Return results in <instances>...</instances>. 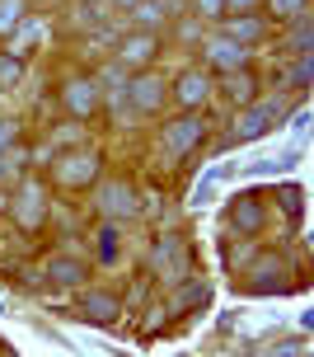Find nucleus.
<instances>
[{
	"mask_svg": "<svg viewBox=\"0 0 314 357\" xmlns=\"http://www.w3.org/2000/svg\"><path fill=\"white\" fill-rule=\"evenodd\" d=\"M5 212H10V221H15L24 235H38L42 226H47V212H52L47 188H42L38 178H19L15 193H10V202H5Z\"/></svg>",
	"mask_w": 314,
	"mask_h": 357,
	"instance_id": "obj_1",
	"label": "nucleus"
},
{
	"mask_svg": "<svg viewBox=\"0 0 314 357\" xmlns=\"http://www.w3.org/2000/svg\"><path fill=\"white\" fill-rule=\"evenodd\" d=\"M127 108H132V113H146V118H150V113H159V108H164V99H169V85H164V80H159V75H150V71H141V75H132V80H127Z\"/></svg>",
	"mask_w": 314,
	"mask_h": 357,
	"instance_id": "obj_2",
	"label": "nucleus"
},
{
	"mask_svg": "<svg viewBox=\"0 0 314 357\" xmlns=\"http://www.w3.org/2000/svg\"><path fill=\"white\" fill-rule=\"evenodd\" d=\"M52 174L61 188H89L99 178V151H70L52 165Z\"/></svg>",
	"mask_w": 314,
	"mask_h": 357,
	"instance_id": "obj_3",
	"label": "nucleus"
},
{
	"mask_svg": "<svg viewBox=\"0 0 314 357\" xmlns=\"http://www.w3.org/2000/svg\"><path fill=\"white\" fill-rule=\"evenodd\" d=\"M188 259H192V250L183 245V235H159L155 250H150V273L155 278H183Z\"/></svg>",
	"mask_w": 314,
	"mask_h": 357,
	"instance_id": "obj_4",
	"label": "nucleus"
},
{
	"mask_svg": "<svg viewBox=\"0 0 314 357\" xmlns=\"http://www.w3.org/2000/svg\"><path fill=\"white\" fill-rule=\"evenodd\" d=\"M253 278L244 282V291H291L296 278H291V264L281 254H267V259H253Z\"/></svg>",
	"mask_w": 314,
	"mask_h": 357,
	"instance_id": "obj_5",
	"label": "nucleus"
},
{
	"mask_svg": "<svg viewBox=\"0 0 314 357\" xmlns=\"http://www.w3.org/2000/svg\"><path fill=\"white\" fill-rule=\"evenodd\" d=\"M61 104L70 118H94L99 113V85L89 75H66L61 80Z\"/></svg>",
	"mask_w": 314,
	"mask_h": 357,
	"instance_id": "obj_6",
	"label": "nucleus"
},
{
	"mask_svg": "<svg viewBox=\"0 0 314 357\" xmlns=\"http://www.w3.org/2000/svg\"><path fill=\"white\" fill-rule=\"evenodd\" d=\"M202 137H207V123L197 118V113H183V118H174V123L164 127V151L169 155H188V151H197L202 146Z\"/></svg>",
	"mask_w": 314,
	"mask_h": 357,
	"instance_id": "obj_7",
	"label": "nucleus"
},
{
	"mask_svg": "<svg viewBox=\"0 0 314 357\" xmlns=\"http://www.w3.org/2000/svg\"><path fill=\"white\" fill-rule=\"evenodd\" d=\"M75 315L89 320V324H99V329H108V324L123 320V296H113V291H85L80 305H75Z\"/></svg>",
	"mask_w": 314,
	"mask_h": 357,
	"instance_id": "obj_8",
	"label": "nucleus"
},
{
	"mask_svg": "<svg viewBox=\"0 0 314 357\" xmlns=\"http://www.w3.org/2000/svg\"><path fill=\"white\" fill-rule=\"evenodd\" d=\"M277 118H281L277 104H249L240 113V123H235V142H258V137H267L277 127Z\"/></svg>",
	"mask_w": 314,
	"mask_h": 357,
	"instance_id": "obj_9",
	"label": "nucleus"
},
{
	"mask_svg": "<svg viewBox=\"0 0 314 357\" xmlns=\"http://www.w3.org/2000/svg\"><path fill=\"white\" fill-rule=\"evenodd\" d=\"M262 197L258 193H240L235 202H230V212H226V221H230V231L235 235H258L262 231Z\"/></svg>",
	"mask_w": 314,
	"mask_h": 357,
	"instance_id": "obj_10",
	"label": "nucleus"
},
{
	"mask_svg": "<svg viewBox=\"0 0 314 357\" xmlns=\"http://www.w3.org/2000/svg\"><path fill=\"white\" fill-rule=\"evenodd\" d=\"M99 212L104 216H136V188H132L127 178L99 183Z\"/></svg>",
	"mask_w": 314,
	"mask_h": 357,
	"instance_id": "obj_11",
	"label": "nucleus"
},
{
	"mask_svg": "<svg viewBox=\"0 0 314 357\" xmlns=\"http://www.w3.org/2000/svg\"><path fill=\"white\" fill-rule=\"evenodd\" d=\"M169 94H174L183 108H197L211 94V75H202V71H178L174 85H169Z\"/></svg>",
	"mask_w": 314,
	"mask_h": 357,
	"instance_id": "obj_12",
	"label": "nucleus"
},
{
	"mask_svg": "<svg viewBox=\"0 0 314 357\" xmlns=\"http://www.w3.org/2000/svg\"><path fill=\"white\" fill-rule=\"evenodd\" d=\"M155 52H159V38L146 29V33H132V38H123V66H136V71H146L150 61H155Z\"/></svg>",
	"mask_w": 314,
	"mask_h": 357,
	"instance_id": "obj_13",
	"label": "nucleus"
},
{
	"mask_svg": "<svg viewBox=\"0 0 314 357\" xmlns=\"http://www.w3.org/2000/svg\"><path fill=\"white\" fill-rule=\"evenodd\" d=\"M85 278H89V264H80V259H70V254L47 259V282L52 287H85Z\"/></svg>",
	"mask_w": 314,
	"mask_h": 357,
	"instance_id": "obj_14",
	"label": "nucleus"
},
{
	"mask_svg": "<svg viewBox=\"0 0 314 357\" xmlns=\"http://www.w3.org/2000/svg\"><path fill=\"white\" fill-rule=\"evenodd\" d=\"M207 61L221 75H226V71H240V66H249V47L230 43V38H216V43H207Z\"/></svg>",
	"mask_w": 314,
	"mask_h": 357,
	"instance_id": "obj_15",
	"label": "nucleus"
},
{
	"mask_svg": "<svg viewBox=\"0 0 314 357\" xmlns=\"http://www.w3.org/2000/svg\"><path fill=\"white\" fill-rule=\"evenodd\" d=\"M226 38H230V43H240V47H253V43L267 38V29H262L258 15H226Z\"/></svg>",
	"mask_w": 314,
	"mask_h": 357,
	"instance_id": "obj_16",
	"label": "nucleus"
},
{
	"mask_svg": "<svg viewBox=\"0 0 314 357\" xmlns=\"http://www.w3.org/2000/svg\"><path fill=\"white\" fill-rule=\"evenodd\" d=\"M221 85H226V94L235 99V104H253V99H258V75L249 71V66L226 71V75H221Z\"/></svg>",
	"mask_w": 314,
	"mask_h": 357,
	"instance_id": "obj_17",
	"label": "nucleus"
},
{
	"mask_svg": "<svg viewBox=\"0 0 314 357\" xmlns=\"http://www.w3.org/2000/svg\"><path fill=\"white\" fill-rule=\"evenodd\" d=\"M272 197L281 202V212H286L291 231H296V226H300V216H305V193H300V183H277V188H272Z\"/></svg>",
	"mask_w": 314,
	"mask_h": 357,
	"instance_id": "obj_18",
	"label": "nucleus"
},
{
	"mask_svg": "<svg viewBox=\"0 0 314 357\" xmlns=\"http://www.w3.org/2000/svg\"><path fill=\"white\" fill-rule=\"evenodd\" d=\"M10 33H15V43H10V56H19V61H24V52H29V47H38V38H42V24H24V19H19Z\"/></svg>",
	"mask_w": 314,
	"mask_h": 357,
	"instance_id": "obj_19",
	"label": "nucleus"
},
{
	"mask_svg": "<svg viewBox=\"0 0 314 357\" xmlns=\"http://www.w3.org/2000/svg\"><path fill=\"white\" fill-rule=\"evenodd\" d=\"M94 250H99V264H118V226H113V216L99 226V235H94Z\"/></svg>",
	"mask_w": 314,
	"mask_h": 357,
	"instance_id": "obj_20",
	"label": "nucleus"
},
{
	"mask_svg": "<svg viewBox=\"0 0 314 357\" xmlns=\"http://www.w3.org/2000/svg\"><path fill=\"white\" fill-rule=\"evenodd\" d=\"M211 296V287L207 282H188V287H178L174 291V315H183V310H192V305H202Z\"/></svg>",
	"mask_w": 314,
	"mask_h": 357,
	"instance_id": "obj_21",
	"label": "nucleus"
},
{
	"mask_svg": "<svg viewBox=\"0 0 314 357\" xmlns=\"http://www.w3.org/2000/svg\"><path fill=\"white\" fill-rule=\"evenodd\" d=\"M24 5H29V0H0V38L24 19Z\"/></svg>",
	"mask_w": 314,
	"mask_h": 357,
	"instance_id": "obj_22",
	"label": "nucleus"
},
{
	"mask_svg": "<svg viewBox=\"0 0 314 357\" xmlns=\"http://www.w3.org/2000/svg\"><path fill=\"white\" fill-rule=\"evenodd\" d=\"M267 10L277 19H296V15H305V0H262Z\"/></svg>",
	"mask_w": 314,
	"mask_h": 357,
	"instance_id": "obj_23",
	"label": "nucleus"
},
{
	"mask_svg": "<svg viewBox=\"0 0 314 357\" xmlns=\"http://www.w3.org/2000/svg\"><path fill=\"white\" fill-rule=\"evenodd\" d=\"M19 75H24V61L10 56V52H0V85H15Z\"/></svg>",
	"mask_w": 314,
	"mask_h": 357,
	"instance_id": "obj_24",
	"label": "nucleus"
},
{
	"mask_svg": "<svg viewBox=\"0 0 314 357\" xmlns=\"http://www.w3.org/2000/svg\"><path fill=\"white\" fill-rule=\"evenodd\" d=\"M286 80H291V85H300V89L310 85V52H305V56H300V61H296V66L286 71Z\"/></svg>",
	"mask_w": 314,
	"mask_h": 357,
	"instance_id": "obj_25",
	"label": "nucleus"
},
{
	"mask_svg": "<svg viewBox=\"0 0 314 357\" xmlns=\"http://www.w3.org/2000/svg\"><path fill=\"white\" fill-rule=\"evenodd\" d=\"M192 10H197L202 19H221L226 15V0H192Z\"/></svg>",
	"mask_w": 314,
	"mask_h": 357,
	"instance_id": "obj_26",
	"label": "nucleus"
},
{
	"mask_svg": "<svg viewBox=\"0 0 314 357\" xmlns=\"http://www.w3.org/2000/svg\"><path fill=\"white\" fill-rule=\"evenodd\" d=\"M291 47H300V56L310 52V15H300V29H296V38H291Z\"/></svg>",
	"mask_w": 314,
	"mask_h": 357,
	"instance_id": "obj_27",
	"label": "nucleus"
},
{
	"mask_svg": "<svg viewBox=\"0 0 314 357\" xmlns=\"http://www.w3.org/2000/svg\"><path fill=\"white\" fill-rule=\"evenodd\" d=\"M15 142H19V123H10V118H0V151H10Z\"/></svg>",
	"mask_w": 314,
	"mask_h": 357,
	"instance_id": "obj_28",
	"label": "nucleus"
},
{
	"mask_svg": "<svg viewBox=\"0 0 314 357\" xmlns=\"http://www.w3.org/2000/svg\"><path fill=\"white\" fill-rule=\"evenodd\" d=\"M132 10H136V19H141V24H159V5H155V0H146V5L136 0Z\"/></svg>",
	"mask_w": 314,
	"mask_h": 357,
	"instance_id": "obj_29",
	"label": "nucleus"
},
{
	"mask_svg": "<svg viewBox=\"0 0 314 357\" xmlns=\"http://www.w3.org/2000/svg\"><path fill=\"white\" fill-rule=\"evenodd\" d=\"M136 212H150V216L159 212V193H155V188H146V193H136Z\"/></svg>",
	"mask_w": 314,
	"mask_h": 357,
	"instance_id": "obj_30",
	"label": "nucleus"
},
{
	"mask_svg": "<svg viewBox=\"0 0 314 357\" xmlns=\"http://www.w3.org/2000/svg\"><path fill=\"white\" fill-rule=\"evenodd\" d=\"M262 0H226V15H258Z\"/></svg>",
	"mask_w": 314,
	"mask_h": 357,
	"instance_id": "obj_31",
	"label": "nucleus"
},
{
	"mask_svg": "<svg viewBox=\"0 0 314 357\" xmlns=\"http://www.w3.org/2000/svg\"><path fill=\"white\" fill-rule=\"evenodd\" d=\"M123 71H127L123 61H118V66H108V71H104V85L108 89H123Z\"/></svg>",
	"mask_w": 314,
	"mask_h": 357,
	"instance_id": "obj_32",
	"label": "nucleus"
},
{
	"mask_svg": "<svg viewBox=\"0 0 314 357\" xmlns=\"http://www.w3.org/2000/svg\"><path fill=\"white\" fill-rule=\"evenodd\" d=\"M291 123H296V132H305V127H310V108H296V118H291Z\"/></svg>",
	"mask_w": 314,
	"mask_h": 357,
	"instance_id": "obj_33",
	"label": "nucleus"
},
{
	"mask_svg": "<svg viewBox=\"0 0 314 357\" xmlns=\"http://www.w3.org/2000/svg\"><path fill=\"white\" fill-rule=\"evenodd\" d=\"M113 5H118V10H132V5H136V0H113Z\"/></svg>",
	"mask_w": 314,
	"mask_h": 357,
	"instance_id": "obj_34",
	"label": "nucleus"
},
{
	"mask_svg": "<svg viewBox=\"0 0 314 357\" xmlns=\"http://www.w3.org/2000/svg\"><path fill=\"white\" fill-rule=\"evenodd\" d=\"M5 202H10V197H5V188H0V212H5Z\"/></svg>",
	"mask_w": 314,
	"mask_h": 357,
	"instance_id": "obj_35",
	"label": "nucleus"
}]
</instances>
